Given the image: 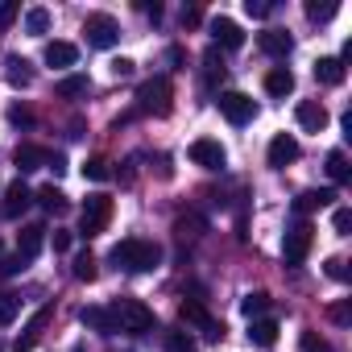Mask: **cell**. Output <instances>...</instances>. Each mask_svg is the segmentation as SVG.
I'll use <instances>...</instances> for the list:
<instances>
[{
	"instance_id": "obj_1",
	"label": "cell",
	"mask_w": 352,
	"mask_h": 352,
	"mask_svg": "<svg viewBox=\"0 0 352 352\" xmlns=\"http://www.w3.org/2000/svg\"><path fill=\"white\" fill-rule=\"evenodd\" d=\"M112 265L124 270V274H145V270H157L162 265V249L153 241H141V236H129L112 249Z\"/></svg>"
},
{
	"instance_id": "obj_2",
	"label": "cell",
	"mask_w": 352,
	"mask_h": 352,
	"mask_svg": "<svg viewBox=\"0 0 352 352\" xmlns=\"http://www.w3.org/2000/svg\"><path fill=\"white\" fill-rule=\"evenodd\" d=\"M170 108H174V83L166 75H153V79H145L137 87V112H145V116H170Z\"/></svg>"
},
{
	"instance_id": "obj_3",
	"label": "cell",
	"mask_w": 352,
	"mask_h": 352,
	"mask_svg": "<svg viewBox=\"0 0 352 352\" xmlns=\"http://www.w3.org/2000/svg\"><path fill=\"white\" fill-rule=\"evenodd\" d=\"M112 319H116V331H133V336L153 327V311L141 298H116L112 302Z\"/></svg>"
},
{
	"instance_id": "obj_4",
	"label": "cell",
	"mask_w": 352,
	"mask_h": 352,
	"mask_svg": "<svg viewBox=\"0 0 352 352\" xmlns=\"http://www.w3.org/2000/svg\"><path fill=\"white\" fill-rule=\"evenodd\" d=\"M108 224H112V199H108V195H87V204H83V212H79V232L91 241V236H100Z\"/></svg>"
},
{
	"instance_id": "obj_5",
	"label": "cell",
	"mask_w": 352,
	"mask_h": 352,
	"mask_svg": "<svg viewBox=\"0 0 352 352\" xmlns=\"http://www.w3.org/2000/svg\"><path fill=\"white\" fill-rule=\"evenodd\" d=\"M83 34H87V46H96V50H112V46L120 42V25H116V17H108V13H87Z\"/></svg>"
},
{
	"instance_id": "obj_6",
	"label": "cell",
	"mask_w": 352,
	"mask_h": 352,
	"mask_svg": "<svg viewBox=\"0 0 352 352\" xmlns=\"http://www.w3.org/2000/svg\"><path fill=\"white\" fill-rule=\"evenodd\" d=\"M311 245H315V228H311L307 220H298V224L286 232V241H282V261H286V265H302L307 253H311Z\"/></svg>"
},
{
	"instance_id": "obj_7",
	"label": "cell",
	"mask_w": 352,
	"mask_h": 352,
	"mask_svg": "<svg viewBox=\"0 0 352 352\" xmlns=\"http://www.w3.org/2000/svg\"><path fill=\"white\" fill-rule=\"evenodd\" d=\"M220 112H224L228 124H249V120L257 116V104H253L245 91H224V96H220Z\"/></svg>"
},
{
	"instance_id": "obj_8",
	"label": "cell",
	"mask_w": 352,
	"mask_h": 352,
	"mask_svg": "<svg viewBox=\"0 0 352 352\" xmlns=\"http://www.w3.org/2000/svg\"><path fill=\"white\" fill-rule=\"evenodd\" d=\"M191 162L195 166H204V170H224V162H228V153H224V145L220 141H212V137H199V141H191Z\"/></svg>"
},
{
	"instance_id": "obj_9",
	"label": "cell",
	"mask_w": 352,
	"mask_h": 352,
	"mask_svg": "<svg viewBox=\"0 0 352 352\" xmlns=\"http://www.w3.org/2000/svg\"><path fill=\"white\" fill-rule=\"evenodd\" d=\"M179 315H183V323H195V327H204V331H208V340H224V323H216L199 298H187V302L179 307Z\"/></svg>"
},
{
	"instance_id": "obj_10",
	"label": "cell",
	"mask_w": 352,
	"mask_h": 352,
	"mask_svg": "<svg viewBox=\"0 0 352 352\" xmlns=\"http://www.w3.org/2000/svg\"><path fill=\"white\" fill-rule=\"evenodd\" d=\"M208 30H212V42L224 46V50H241V46H245V30H241L232 17H216Z\"/></svg>"
},
{
	"instance_id": "obj_11",
	"label": "cell",
	"mask_w": 352,
	"mask_h": 352,
	"mask_svg": "<svg viewBox=\"0 0 352 352\" xmlns=\"http://www.w3.org/2000/svg\"><path fill=\"white\" fill-rule=\"evenodd\" d=\"M298 153H302V145H298L290 133H278V137L270 141V166H274V170H286L290 162H298Z\"/></svg>"
},
{
	"instance_id": "obj_12",
	"label": "cell",
	"mask_w": 352,
	"mask_h": 352,
	"mask_svg": "<svg viewBox=\"0 0 352 352\" xmlns=\"http://www.w3.org/2000/svg\"><path fill=\"white\" fill-rule=\"evenodd\" d=\"M42 245H46V228H42V224H25V228L17 232V257H21V261H34V257L42 253Z\"/></svg>"
},
{
	"instance_id": "obj_13",
	"label": "cell",
	"mask_w": 352,
	"mask_h": 352,
	"mask_svg": "<svg viewBox=\"0 0 352 352\" xmlns=\"http://www.w3.org/2000/svg\"><path fill=\"white\" fill-rule=\"evenodd\" d=\"M257 46H261V54H270V58H286V54L294 50V38H290L286 30H265V34H257Z\"/></svg>"
},
{
	"instance_id": "obj_14",
	"label": "cell",
	"mask_w": 352,
	"mask_h": 352,
	"mask_svg": "<svg viewBox=\"0 0 352 352\" xmlns=\"http://www.w3.org/2000/svg\"><path fill=\"white\" fill-rule=\"evenodd\" d=\"M294 116H298V129H307V133H323L327 129V108L315 104V100H302L294 108Z\"/></svg>"
},
{
	"instance_id": "obj_15",
	"label": "cell",
	"mask_w": 352,
	"mask_h": 352,
	"mask_svg": "<svg viewBox=\"0 0 352 352\" xmlns=\"http://www.w3.org/2000/svg\"><path fill=\"white\" fill-rule=\"evenodd\" d=\"M50 315H54V307H50V302H46V307H38V311H34V319L25 323V336H17V344H13V348H17V352H30V348L38 344L42 327L50 323Z\"/></svg>"
},
{
	"instance_id": "obj_16",
	"label": "cell",
	"mask_w": 352,
	"mask_h": 352,
	"mask_svg": "<svg viewBox=\"0 0 352 352\" xmlns=\"http://www.w3.org/2000/svg\"><path fill=\"white\" fill-rule=\"evenodd\" d=\"M42 58H46V67L63 71V67H75L79 63V46H71V42H46Z\"/></svg>"
},
{
	"instance_id": "obj_17",
	"label": "cell",
	"mask_w": 352,
	"mask_h": 352,
	"mask_svg": "<svg viewBox=\"0 0 352 352\" xmlns=\"http://www.w3.org/2000/svg\"><path fill=\"white\" fill-rule=\"evenodd\" d=\"M13 162H17V170H21V174H34V170L50 166V149H42V145H17Z\"/></svg>"
},
{
	"instance_id": "obj_18",
	"label": "cell",
	"mask_w": 352,
	"mask_h": 352,
	"mask_svg": "<svg viewBox=\"0 0 352 352\" xmlns=\"http://www.w3.org/2000/svg\"><path fill=\"white\" fill-rule=\"evenodd\" d=\"M79 319H83V327H91V331H100V336H112V331H116L112 307H83Z\"/></svg>"
},
{
	"instance_id": "obj_19",
	"label": "cell",
	"mask_w": 352,
	"mask_h": 352,
	"mask_svg": "<svg viewBox=\"0 0 352 352\" xmlns=\"http://www.w3.org/2000/svg\"><path fill=\"white\" fill-rule=\"evenodd\" d=\"M331 199H336V191H331V187H323V191H302V195L294 199V216H311V212L327 208Z\"/></svg>"
},
{
	"instance_id": "obj_20",
	"label": "cell",
	"mask_w": 352,
	"mask_h": 352,
	"mask_svg": "<svg viewBox=\"0 0 352 352\" xmlns=\"http://www.w3.org/2000/svg\"><path fill=\"white\" fill-rule=\"evenodd\" d=\"M249 340L257 344V348H274L278 344V319H249Z\"/></svg>"
},
{
	"instance_id": "obj_21",
	"label": "cell",
	"mask_w": 352,
	"mask_h": 352,
	"mask_svg": "<svg viewBox=\"0 0 352 352\" xmlns=\"http://www.w3.org/2000/svg\"><path fill=\"white\" fill-rule=\"evenodd\" d=\"M174 232H179V241H199L208 232V220L199 212H183L179 220H174Z\"/></svg>"
},
{
	"instance_id": "obj_22",
	"label": "cell",
	"mask_w": 352,
	"mask_h": 352,
	"mask_svg": "<svg viewBox=\"0 0 352 352\" xmlns=\"http://www.w3.org/2000/svg\"><path fill=\"white\" fill-rule=\"evenodd\" d=\"M30 204H34V191H30V187H25L21 179H17V183H13V187L5 191V216H21V212H25Z\"/></svg>"
},
{
	"instance_id": "obj_23",
	"label": "cell",
	"mask_w": 352,
	"mask_h": 352,
	"mask_svg": "<svg viewBox=\"0 0 352 352\" xmlns=\"http://www.w3.org/2000/svg\"><path fill=\"white\" fill-rule=\"evenodd\" d=\"M344 75H348V71H344L340 58H319V63H315V79H319L323 87H340Z\"/></svg>"
},
{
	"instance_id": "obj_24",
	"label": "cell",
	"mask_w": 352,
	"mask_h": 352,
	"mask_svg": "<svg viewBox=\"0 0 352 352\" xmlns=\"http://www.w3.org/2000/svg\"><path fill=\"white\" fill-rule=\"evenodd\" d=\"M265 91H270L274 100H286V96L294 91V75H290L286 67H274V71L265 75Z\"/></svg>"
},
{
	"instance_id": "obj_25",
	"label": "cell",
	"mask_w": 352,
	"mask_h": 352,
	"mask_svg": "<svg viewBox=\"0 0 352 352\" xmlns=\"http://www.w3.org/2000/svg\"><path fill=\"white\" fill-rule=\"evenodd\" d=\"M34 199H38V204H42V208L50 212V216H63V212L71 208V204H67V195H63V191H58L54 183H50V187H42V191H38Z\"/></svg>"
},
{
	"instance_id": "obj_26",
	"label": "cell",
	"mask_w": 352,
	"mask_h": 352,
	"mask_svg": "<svg viewBox=\"0 0 352 352\" xmlns=\"http://www.w3.org/2000/svg\"><path fill=\"white\" fill-rule=\"evenodd\" d=\"M270 302H274V298H270L265 290H249V294L241 298V311H245V319H261V315L270 311Z\"/></svg>"
},
{
	"instance_id": "obj_27",
	"label": "cell",
	"mask_w": 352,
	"mask_h": 352,
	"mask_svg": "<svg viewBox=\"0 0 352 352\" xmlns=\"http://www.w3.org/2000/svg\"><path fill=\"white\" fill-rule=\"evenodd\" d=\"M162 352H195V336L183 331V327H174L162 336Z\"/></svg>"
},
{
	"instance_id": "obj_28",
	"label": "cell",
	"mask_w": 352,
	"mask_h": 352,
	"mask_svg": "<svg viewBox=\"0 0 352 352\" xmlns=\"http://www.w3.org/2000/svg\"><path fill=\"white\" fill-rule=\"evenodd\" d=\"M327 174H331V183H348L352 179V166H348V153L344 149H331L327 153Z\"/></svg>"
},
{
	"instance_id": "obj_29",
	"label": "cell",
	"mask_w": 352,
	"mask_h": 352,
	"mask_svg": "<svg viewBox=\"0 0 352 352\" xmlns=\"http://www.w3.org/2000/svg\"><path fill=\"white\" fill-rule=\"evenodd\" d=\"M63 100H75V96H87V75H67V79H58V87H54Z\"/></svg>"
},
{
	"instance_id": "obj_30",
	"label": "cell",
	"mask_w": 352,
	"mask_h": 352,
	"mask_svg": "<svg viewBox=\"0 0 352 352\" xmlns=\"http://www.w3.org/2000/svg\"><path fill=\"white\" fill-rule=\"evenodd\" d=\"M17 311H21V298L13 290H0V327H9L17 319Z\"/></svg>"
},
{
	"instance_id": "obj_31",
	"label": "cell",
	"mask_w": 352,
	"mask_h": 352,
	"mask_svg": "<svg viewBox=\"0 0 352 352\" xmlns=\"http://www.w3.org/2000/svg\"><path fill=\"white\" fill-rule=\"evenodd\" d=\"M83 179H91V183H108V179H112L108 157H87V162H83Z\"/></svg>"
},
{
	"instance_id": "obj_32",
	"label": "cell",
	"mask_w": 352,
	"mask_h": 352,
	"mask_svg": "<svg viewBox=\"0 0 352 352\" xmlns=\"http://www.w3.org/2000/svg\"><path fill=\"white\" fill-rule=\"evenodd\" d=\"M9 83H13V87H30V83H34V71H30L25 58H9Z\"/></svg>"
},
{
	"instance_id": "obj_33",
	"label": "cell",
	"mask_w": 352,
	"mask_h": 352,
	"mask_svg": "<svg viewBox=\"0 0 352 352\" xmlns=\"http://www.w3.org/2000/svg\"><path fill=\"white\" fill-rule=\"evenodd\" d=\"M25 30H30L34 38L46 34V30H50V9H30V13H25Z\"/></svg>"
},
{
	"instance_id": "obj_34",
	"label": "cell",
	"mask_w": 352,
	"mask_h": 352,
	"mask_svg": "<svg viewBox=\"0 0 352 352\" xmlns=\"http://www.w3.org/2000/svg\"><path fill=\"white\" fill-rule=\"evenodd\" d=\"M96 274H100V270H96V257H91V253H79V257H75V278H79V282H96Z\"/></svg>"
},
{
	"instance_id": "obj_35",
	"label": "cell",
	"mask_w": 352,
	"mask_h": 352,
	"mask_svg": "<svg viewBox=\"0 0 352 352\" xmlns=\"http://www.w3.org/2000/svg\"><path fill=\"white\" fill-rule=\"evenodd\" d=\"M298 352H331V344H327L319 331H302V340H298Z\"/></svg>"
},
{
	"instance_id": "obj_36",
	"label": "cell",
	"mask_w": 352,
	"mask_h": 352,
	"mask_svg": "<svg viewBox=\"0 0 352 352\" xmlns=\"http://www.w3.org/2000/svg\"><path fill=\"white\" fill-rule=\"evenodd\" d=\"M204 75H208V83H216V79H224V58H220V50H208V58H204Z\"/></svg>"
},
{
	"instance_id": "obj_37",
	"label": "cell",
	"mask_w": 352,
	"mask_h": 352,
	"mask_svg": "<svg viewBox=\"0 0 352 352\" xmlns=\"http://www.w3.org/2000/svg\"><path fill=\"white\" fill-rule=\"evenodd\" d=\"M25 265H30V261H21V257H0V282H5V278H17Z\"/></svg>"
},
{
	"instance_id": "obj_38",
	"label": "cell",
	"mask_w": 352,
	"mask_h": 352,
	"mask_svg": "<svg viewBox=\"0 0 352 352\" xmlns=\"http://www.w3.org/2000/svg\"><path fill=\"white\" fill-rule=\"evenodd\" d=\"M17 13H21L17 0H5V5H0V30H9V25L17 21Z\"/></svg>"
},
{
	"instance_id": "obj_39",
	"label": "cell",
	"mask_w": 352,
	"mask_h": 352,
	"mask_svg": "<svg viewBox=\"0 0 352 352\" xmlns=\"http://www.w3.org/2000/svg\"><path fill=\"white\" fill-rule=\"evenodd\" d=\"M307 17H311V21H331V17H336V5H315V0H311V5H307Z\"/></svg>"
},
{
	"instance_id": "obj_40",
	"label": "cell",
	"mask_w": 352,
	"mask_h": 352,
	"mask_svg": "<svg viewBox=\"0 0 352 352\" xmlns=\"http://www.w3.org/2000/svg\"><path fill=\"white\" fill-rule=\"evenodd\" d=\"M331 228H336L340 236H348V228H352V212H348V208H336V216H331Z\"/></svg>"
},
{
	"instance_id": "obj_41",
	"label": "cell",
	"mask_w": 352,
	"mask_h": 352,
	"mask_svg": "<svg viewBox=\"0 0 352 352\" xmlns=\"http://www.w3.org/2000/svg\"><path fill=\"white\" fill-rule=\"evenodd\" d=\"M245 13H249V17H270L274 5H270V0H245Z\"/></svg>"
},
{
	"instance_id": "obj_42",
	"label": "cell",
	"mask_w": 352,
	"mask_h": 352,
	"mask_svg": "<svg viewBox=\"0 0 352 352\" xmlns=\"http://www.w3.org/2000/svg\"><path fill=\"white\" fill-rule=\"evenodd\" d=\"M133 71H137L133 58H116V63H112V75H116V79H133Z\"/></svg>"
},
{
	"instance_id": "obj_43",
	"label": "cell",
	"mask_w": 352,
	"mask_h": 352,
	"mask_svg": "<svg viewBox=\"0 0 352 352\" xmlns=\"http://www.w3.org/2000/svg\"><path fill=\"white\" fill-rule=\"evenodd\" d=\"M323 270H327V278H336V282H348V270H344V261H340V257H331Z\"/></svg>"
},
{
	"instance_id": "obj_44",
	"label": "cell",
	"mask_w": 352,
	"mask_h": 352,
	"mask_svg": "<svg viewBox=\"0 0 352 352\" xmlns=\"http://www.w3.org/2000/svg\"><path fill=\"white\" fill-rule=\"evenodd\" d=\"M199 21H204V13H199V9H183V25H187V30H195Z\"/></svg>"
},
{
	"instance_id": "obj_45",
	"label": "cell",
	"mask_w": 352,
	"mask_h": 352,
	"mask_svg": "<svg viewBox=\"0 0 352 352\" xmlns=\"http://www.w3.org/2000/svg\"><path fill=\"white\" fill-rule=\"evenodd\" d=\"M67 249H71V232L58 228V232H54V253H67Z\"/></svg>"
},
{
	"instance_id": "obj_46",
	"label": "cell",
	"mask_w": 352,
	"mask_h": 352,
	"mask_svg": "<svg viewBox=\"0 0 352 352\" xmlns=\"http://www.w3.org/2000/svg\"><path fill=\"white\" fill-rule=\"evenodd\" d=\"M9 120H13V124H30V120H34V116H30V112H25V108H13V112H9Z\"/></svg>"
},
{
	"instance_id": "obj_47",
	"label": "cell",
	"mask_w": 352,
	"mask_h": 352,
	"mask_svg": "<svg viewBox=\"0 0 352 352\" xmlns=\"http://www.w3.org/2000/svg\"><path fill=\"white\" fill-rule=\"evenodd\" d=\"M331 319H336V323H348L352 315H348V307H331Z\"/></svg>"
}]
</instances>
